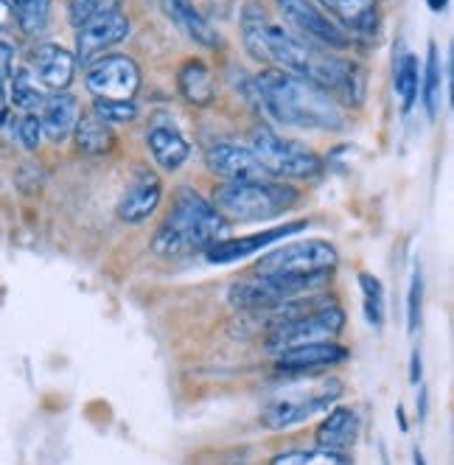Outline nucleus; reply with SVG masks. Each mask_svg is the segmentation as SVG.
Segmentation results:
<instances>
[{
	"mask_svg": "<svg viewBox=\"0 0 454 465\" xmlns=\"http://www.w3.org/2000/svg\"><path fill=\"white\" fill-rule=\"evenodd\" d=\"M255 314H272L270 334H267V351L281 353L298 345L309 342H326L337 340L345 328V312L322 294H306L298 301H289L270 312H255Z\"/></svg>",
	"mask_w": 454,
	"mask_h": 465,
	"instance_id": "nucleus-4",
	"label": "nucleus"
},
{
	"mask_svg": "<svg viewBox=\"0 0 454 465\" xmlns=\"http://www.w3.org/2000/svg\"><path fill=\"white\" fill-rule=\"evenodd\" d=\"M342 395V381L340 379H322L309 387H295L291 384L283 395H278L275 401L262 412V423L272 431L291 429L320 412H329Z\"/></svg>",
	"mask_w": 454,
	"mask_h": 465,
	"instance_id": "nucleus-8",
	"label": "nucleus"
},
{
	"mask_svg": "<svg viewBox=\"0 0 454 465\" xmlns=\"http://www.w3.org/2000/svg\"><path fill=\"white\" fill-rule=\"evenodd\" d=\"M177 87L183 93V98L193 107H205L216 98V82L211 68L202 59H188L180 74H177Z\"/></svg>",
	"mask_w": 454,
	"mask_h": 465,
	"instance_id": "nucleus-22",
	"label": "nucleus"
},
{
	"mask_svg": "<svg viewBox=\"0 0 454 465\" xmlns=\"http://www.w3.org/2000/svg\"><path fill=\"white\" fill-rule=\"evenodd\" d=\"M93 113L104 124H129L138 118L135 98H93Z\"/></svg>",
	"mask_w": 454,
	"mask_h": 465,
	"instance_id": "nucleus-31",
	"label": "nucleus"
},
{
	"mask_svg": "<svg viewBox=\"0 0 454 465\" xmlns=\"http://www.w3.org/2000/svg\"><path fill=\"white\" fill-rule=\"evenodd\" d=\"M118 6H121V0H71L68 20H71V25L82 28L93 17L107 15V12H118Z\"/></svg>",
	"mask_w": 454,
	"mask_h": 465,
	"instance_id": "nucleus-32",
	"label": "nucleus"
},
{
	"mask_svg": "<svg viewBox=\"0 0 454 465\" xmlns=\"http://www.w3.org/2000/svg\"><path fill=\"white\" fill-rule=\"evenodd\" d=\"M270 465H350V457L329 449H291L275 454Z\"/></svg>",
	"mask_w": 454,
	"mask_h": 465,
	"instance_id": "nucleus-28",
	"label": "nucleus"
},
{
	"mask_svg": "<svg viewBox=\"0 0 454 465\" xmlns=\"http://www.w3.org/2000/svg\"><path fill=\"white\" fill-rule=\"evenodd\" d=\"M129 37V20L121 12H107L87 20L76 35V64H90L102 51L123 43Z\"/></svg>",
	"mask_w": 454,
	"mask_h": 465,
	"instance_id": "nucleus-12",
	"label": "nucleus"
},
{
	"mask_svg": "<svg viewBox=\"0 0 454 465\" xmlns=\"http://www.w3.org/2000/svg\"><path fill=\"white\" fill-rule=\"evenodd\" d=\"M360 289H362V309H365V320L373 328L384 325V286L379 283V278H373L370 272H360Z\"/></svg>",
	"mask_w": 454,
	"mask_h": 465,
	"instance_id": "nucleus-30",
	"label": "nucleus"
},
{
	"mask_svg": "<svg viewBox=\"0 0 454 465\" xmlns=\"http://www.w3.org/2000/svg\"><path fill=\"white\" fill-rule=\"evenodd\" d=\"M12 20H15V12L9 6V0H0V31H4Z\"/></svg>",
	"mask_w": 454,
	"mask_h": 465,
	"instance_id": "nucleus-38",
	"label": "nucleus"
},
{
	"mask_svg": "<svg viewBox=\"0 0 454 465\" xmlns=\"http://www.w3.org/2000/svg\"><path fill=\"white\" fill-rule=\"evenodd\" d=\"M84 84L93 98H135L143 84V76L133 56L110 54L87 64Z\"/></svg>",
	"mask_w": 454,
	"mask_h": 465,
	"instance_id": "nucleus-10",
	"label": "nucleus"
},
{
	"mask_svg": "<svg viewBox=\"0 0 454 465\" xmlns=\"http://www.w3.org/2000/svg\"><path fill=\"white\" fill-rule=\"evenodd\" d=\"M412 465H427V460H424V454H420L418 449L412 451Z\"/></svg>",
	"mask_w": 454,
	"mask_h": 465,
	"instance_id": "nucleus-41",
	"label": "nucleus"
},
{
	"mask_svg": "<svg viewBox=\"0 0 454 465\" xmlns=\"http://www.w3.org/2000/svg\"><path fill=\"white\" fill-rule=\"evenodd\" d=\"M337 247L322 239H303L286 247L270 250L258 258V278H311V275H334L337 270Z\"/></svg>",
	"mask_w": 454,
	"mask_h": 465,
	"instance_id": "nucleus-6",
	"label": "nucleus"
},
{
	"mask_svg": "<svg viewBox=\"0 0 454 465\" xmlns=\"http://www.w3.org/2000/svg\"><path fill=\"white\" fill-rule=\"evenodd\" d=\"M345 28L368 31L376 20V0H320Z\"/></svg>",
	"mask_w": 454,
	"mask_h": 465,
	"instance_id": "nucleus-24",
	"label": "nucleus"
},
{
	"mask_svg": "<svg viewBox=\"0 0 454 465\" xmlns=\"http://www.w3.org/2000/svg\"><path fill=\"white\" fill-rule=\"evenodd\" d=\"M345 359H348V351L337 340H326V342H309V345L281 351L275 356V368L281 373L303 376V373H314L322 368H334V364H342Z\"/></svg>",
	"mask_w": 454,
	"mask_h": 465,
	"instance_id": "nucleus-14",
	"label": "nucleus"
},
{
	"mask_svg": "<svg viewBox=\"0 0 454 465\" xmlns=\"http://www.w3.org/2000/svg\"><path fill=\"white\" fill-rule=\"evenodd\" d=\"M15 138L20 146L25 149H37L40 141H43V126H40V115L35 113H25L23 118H17L15 124Z\"/></svg>",
	"mask_w": 454,
	"mask_h": 465,
	"instance_id": "nucleus-34",
	"label": "nucleus"
},
{
	"mask_svg": "<svg viewBox=\"0 0 454 465\" xmlns=\"http://www.w3.org/2000/svg\"><path fill=\"white\" fill-rule=\"evenodd\" d=\"M12 12L23 35L37 37L43 35L51 20V0H15Z\"/></svg>",
	"mask_w": 454,
	"mask_h": 465,
	"instance_id": "nucleus-27",
	"label": "nucleus"
},
{
	"mask_svg": "<svg viewBox=\"0 0 454 465\" xmlns=\"http://www.w3.org/2000/svg\"><path fill=\"white\" fill-rule=\"evenodd\" d=\"M12 62H15V45L6 37H0V79L4 82L12 76Z\"/></svg>",
	"mask_w": 454,
	"mask_h": 465,
	"instance_id": "nucleus-35",
	"label": "nucleus"
},
{
	"mask_svg": "<svg viewBox=\"0 0 454 465\" xmlns=\"http://www.w3.org/2000/svg\"><path fill=\"white\" fill-rule=\"evenodd\" d=\"M415 410H418V420L424 423L427 420V410H429V392L424 387H418V404H415Z\"/></svg>",
	"mask_w": 454,
	"mask_h": 465,
	"instance_id": "nucleus-37",
	"label": "nucleus"
},
{
	"mask_svg": "<svg viewBox=\"0 0 454 465\" xmlns=\"http://www.w3.org/2000/svg\"><path fill=\"white\" fill-rule=\"evenodd\" d=\"M31 74L51 90H68L76 76V56L54 43H43L31 51Z\"/></svg>",
	"mask_w": 454,
	"mask_h": 465,
	"instance_id": "nucleus-17",
	"label": "nucleus"
},
{
	"mask_svg": "<svg viewBox=\"0 0 454 465\" xmlns=\"http://www.w3.org/2000/svg\"><path fill=\"white\" fill-rule=\"evenodd\" d=\"M227 230L224 216L208 203V199L188 185H180L174 203L163 224L157 227L152 250L166 258H180L191 252H205L213 242L224 239Z\"/></svg>",
	"mask_w": 454,
	"mask_h": 465,
	"instance_id": "nucleus-3",
	"label": "nucleus"
},
{
	"mask_svg": "<svg viewBox=\"0 0 454 465\" xmlns=\"http://www.w3.org/2000/svg\"><path fill=\"white\" fill-rule=\"evenodd\" d=\"M12 102L23 113H35V110L43 107L45 93L40 90V84H37V79H35V74H31V71H17L12 76Z\"/></svg>",
	"mask_w": 454,
	"mask_h": 465,
	"instance_id": "nucleus-29",
	"label": "nucleus"
},
{
	"mask_svg": "<svg viewBox=\"0 0 454 465\" xmlns=\"http://www.w3.org/2000/svg\"><path fill=\"white\" fill-rule=\"evenodd\" d=\"M205 165L208 172L227 180V183H239V180H264L270 177L264 172L262 160H258L250 146H233V143H222L211 146L205 152Z\"/></svg>",
	"mask_w": 454,
	"mask_h": 465,
	"instance_id": "nucleus-15",
	"label": "nucleus"
},
{
	"mask_svg": "<svg viewBox=\"0 0 454 465\" xmlns=\"http://www.w3.org/2000/svg\"><path fill=\"white\" fill-rule=\"evenodd\" d=\"M74 138H76L79 152L84 154H107L115 146L113 126L104 124L93 110H82L76 129H74Z\"/></svg>",
	"mask_w": 454,
	"mask_h": 465,
	"instance_id": "nucleus-23",
	"label": "nucleus"
},
{
	"mask_svg": "<svg viewBox=\"0 0 454 465\" xmlns=\"http://www.w3.org/2000/svg\"><path fill=\"white\" fill-rule=\"evenodd\" d=\"M275 4H278L281 17L295 31H301L306 40L334 48V51L350 48L348 31L342 25H337L322 9H317L311 0H275Z\"/></svg>",
	"mask_w": 454,
	"mask_h": 465,
	"instance_id": "nucleus-11",
	"label": "nucleus"
},
{
	"mask_svg": "<svg viewBox=\"0 0 454 465\" xmlns=\"http://www.w3.org/2000/svg\"><path fill=\"white\" fill-rule=\"evenodd\" d=\"M420 379H424V359H420V351L415 348L412 351V359H410V381L418 387Z\"/></svg>",
	"mask_w": 454,
	"mask_h": 465,
	"instance_id": "nucleus-36",
	"label": "nucleus"
},
{
	"mask_svg": "<svg viewBox=\"0 0 454 465\" xmlns=\"http://www.w3.org/2000/svg\"><path fill=\"white\" fill-rule=\"evenodd\" d=\"M420 87H424V110L435 121L438 113H440V95H443V64H440V54H438V45L435 43H429L427 68H424V79H420Z\"/></svg>",
	"mask_w": 454,
	"mask_h": 465,
	"instance_id": "nucleus-26",
	"label": "nucleus"
},
{
	"mask_svg": "<svg viewBox=\"0 0 454 465\" xmlns=\"http://www.w3.org/2000/svg\"><path fill=\"white\" fill-rule=\"evenodd\" d=\"M160 9L166 12V17L185 31V37H191L193 43H200L205 48H216L219 45V35L211 25V20L193 6V0H160Z\"/></svg>",
	"mask_w": 454,
	"mask_h": 465,
	"instance_id": "nucleus-20",
	"label": "nucleus"
},
{
	"mask_svg": "<svg viewBox=\"0 0 454 465\" xmlns=\"http://www.w3.org/2000/svg\"><path fill=\"white\" fill-rule=\"evenodd\" d=\"M393 84H396V95L401 102V110L410 113L418 102V87H420V68L415 54L404 51L396 59V71H393Z\"/></svg>",
	"mask_w": 454,
	"mask_h": 465,
	"instance_id": "nucleus-25",
	"label": "nucleus"
},
{
	"mask_svg": "<svg viewBox=\"0 0 454 465\" xmlns=\"http://www.w3.org/2000/svg\"><path fill=\"white\" fill-rule=\"evenodd\" d=\"M255 95L270 118L298 126V129H322V132H337L345 129V113L340 102L326 93L322 87L286 74V71H264L255 76Z\"/></svg>",
	"mask_w": 454,
	"mask_h": 465,
	"instance_id": "nucleus-2",
	"label": "nucleus"
},
{
	"mask_svg": "<svg viewBox=\"0 0 454 465\" xmlns=\"http://www.w3.org/2000/svg\"><path fill=\"white\" fill-rule=\"evenodd\" d=\"M160 199H163V183H160V177L149 169H138L133 185L126 188V193L118 203V219L126 224H141L157 211Z\"/></svg>",
	"mask_w": 454,
	"mask_h": 465,
	"instance_id": "nucleus-16",
	"label": "nucleus"
},
{
	"mask_svg": "<svg viewBox=\"0 0 454 465\" xmlns=\"http://www.w3.org/2000/svg\"><path fill=\"white\" fill-rule=\"evenodd\" d=\"M146 146H149L154 163H157L163 172H177L180 165L188 160V154H191L188 141L180 135V132H177L174 126H163V124H157V126L149 129Z\"/></svg>",
	"mask_w": 454,
	"mask_h": 465,
	"instance_id": "nucleus-21",
	"label": "nucleus"
},
{
	"mask_svg": "<svg viewBox=\"0 0 454 465\" xmlns=\"http://www.w3.org/2000/svg\"><path fill=\"white\" fill-rule=\"evenodd\" d=\"M242 37L250 56L262 62H275L278 71L295 74L348 104H362L365 71L360 64L334 54H320L291 31L272 25L264 6H258L255 0H250L242 12Z\"/></svg>",
	"mask_w": 454,
	"mask_h": 465,
	"instance_id": "nucleus-1",
	"label": "nucleus"
},
{
	"mask_svg": "<svg viewBox=\"0 0 454 465\" xmlns=\"http://www.w3.org/2000/svg\"><path fill=\"white\" fill-rule=\"evenodd\" d=\"M420 309H424V275H420V267L415 263V267H412V281H410V292H407V331H410V334H418Z\"/></svg>",
	"mask_w": 454,
	"mask_h": 465,
	"instance_id": "nucleus-33",
	"label": "nucleus"
},
{
	"mask_svg": "<svg viewBox=\"0 0 454 465\" xmlns=\"http://www.w3.org/2000/svg\"><path fill=\"white\" fill-rule=\"evenodd\" d=\"M301 203V191L281 180H239L213 191V208L239 222L278 219Z\"/></svg>",
	"mask_w": 454,
	"mask_h": 465,
	"instance_id": "nucleus-5",
	"label": "nucleus"
},
{
	"mask_svg": "<svg viewBox=\"0 0 454 465\" xmlns=\"http://www.w3.org/2000/svg\"><path fill=\"white\" fill-rule=\"evenodd\" d=\"M250 152L262 160L264 172L270 177H289V180H311L322 172V160L317 152L309 146L281 138L270 126H258L252 129L250 138Z\"/></svg>",
	"mask_w": 454,
	"mask_h": 465,
	"instance_id": "nucleus-7",
	"label": "nucleus"
},
{
	"mask_svg": "<svg viewBox=\"0 0 454 465\" xmlns=\"http://www.w3.org/2000/svg\"><path fill=\"white\" fill-rule=\"evenodd\" d=\"M356 431H360V415H356V410L353 407H331L329 415L317 426L314 440H317V449L348 454V449L356 440Z\"/></svg>",
	"mask_w": 454,
	"mask_h": 465,
	"instance_id": "nucleus-19",
	"label": "nucleus"
},
{
	"mask_svg": "<svg viewBox=\"0 0 454 465\" xmlns=\"http://www.w3.org/2000/svg\"><path fill=\"white\" fill-rule=\"evenodd\" d=\"M396 418H399V426H401V431H407V429H410V423H407L404 407H396Z\"/></svg>",
	"mask_w": 454,
	"mask_h": 465,
	"instance_id": "nucleus-40",
	"label": "nucleus"
},
{
	"mask_svg": "<svg viewBox=\"0 0 454 465\" xmlns=\"http://www.w3.org/2000/svg\"><path fill=\"white\" fill-rule=\"evenodd\" d=\"M82 115V107L79 102L71 95V93H54V95H45V102L40 107V126H43V135L51 141V143H62L74 135L76 129V121Z\"/></svg>",
	"mask_w": 454,
	"mask_h": 465,
	"instance_id": "nucleus-18",
	"label": "nucleus"
},
{
	"mask_svg": "<svg viewBox=\"0 0 454 465\" xmlns=\"http://www.w3.org/2000/svg\"><path fill=\"white\" fill-rule=\"evenodd\" d=\"M331 281V275H311V278H252L227 289V301L242 312H270L298 297L314 294Z\"/></svg>",
	"mask_w": 454,
	"mask_h": 465,
	"instance_id": "nucleus-9",
	"label": "nucleus"
},
{
	"mask_svg": "<svg viewBox=\"0 0 454 465\" xmlns=\"http://www.w3.org/2000/svg\"><path fill=\"white\" fill-rule=\"evenodd\" d=\"M306 227H309V222H286V224L272 227V230H264V232H252V236L219 239V242H213L205 250V258H208V263H236V261H244L250 255H258L264 247H270V244L291 236V232H301Z\"/></svg>",
	"mask_w": 454,
	"mask_h": 465,
	"instance_id": "nucleus-13",
	"label": "nucleus"
},
{
	"mask_svg": "<svg viewBox=\"0 0 454 465\" xmlns=\"http://www.w3.org/2000/svg\"><path fill=\"white\" fill-rule=\"evenodd\" d=\"M427 6H429L432 12H443V9L449 6V0H427Z\"/></svg>",
	"mask_w": 454,
	"mask_h": 465,
	"instance_id": "nucleus-39",
	"label": "nucleus"
}]
</instances>
